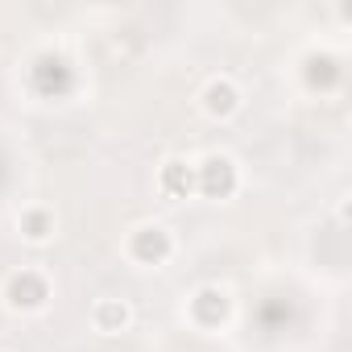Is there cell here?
<instances>
[{
	"label": "cell",
	"instance_id": "3957f363",
	"mask_svg": "<svg viewBox=\"0 0 352 352\" xmlns=\"http://www.w3.org/2000/svg\"><path fill=\"white\" fill-rule=\"evenodd\" d=\"M129 253H133V261H141V265H162V261L174 253V241H170V232H166L162 224H141V228L129 236Z\"/></svg>",
	"mask_w": 352,
	"mask_h": 352
},
{
	"label": "cell",
	"instance_id": "7a4b0ae2",
	"mask_svg": "<svg viewBox=\"0 0 352 352\" xmlns=\"http://www.w3.org/2000/svg\"><path fill=\"white\" fill-rule=\"evenodd\" d=\"M195 187L208 199H228L236 191V162L228 153H208L204 166H195Z\"/></svg>",
	"mask_w": 352,
	"mask_h": 352
},
{
	"label": "cell",
	"instance_id": "5b68a950",
	"mask_svg": "<svg viewBox=\"0 0 352 352\" xmlns=\"http://www.w3.org/2000/svg\"><path fill=\"white\" fill-rule=\"evenodd\" d=\"M133 323V307L124 298H96L91 302V327L100 336H120Z\"/></svg>",
	"mask_w": 352,
	"mask_h": 352
},
{
	"label": "cell",
	"instance_id": "277c9868",
	"mask_svg": "<svg viewBox=\"0 0 352 352\" xmlns=\"http://www.w3.org/2000/svg\"><path fill=\"white\" fill-rule=\"evenodd\" d=\"M199 108L212 116V120H228V116H236L241 112V87L232 83V79H208V87L199 91Z\"/></svg>",
	"mask_w": 352,
	"mask_h": 352
},
{
	"label": "cell",
	"instance_id": "52a82bcc",
	"mask_svg": "<svg viewBox=\"0 0 352 352\" xmlns=\"http://www.w3.org/2000/svg\"><path fill=\"white\" fill-rule=\"evenodd\" d=\"M162 191L166 195H191L195 191V166L191 162H183V157H170L166 166H162Z\"/></svg>",
	"mask_w": 352,
	"mask_h": 352
},
{
	"label": "cell",
	"instance_id": "6da1fadb",
	"mask_svg": "<svg viewBox=\"0 0 352 352\" xmlns=\"http://www.w3.org/2000/svg\"><path fill=\"white\" fill-rule=\"evenodd\" d=\"M50 298H54V290H50V278H46L42 270L21 265L17 274H9V278H5V302H9L13 311H21V315L46 311V307H50Z\"/></svg>",
	"mask_w": 352,
	"mask_h": 352
},
{
	"label": "cell",
	"instance_id": "8992f818",
	"mask_svg": "<svg viewBox=\"0 0 352 352\" xmlns=\"http://www.w3.org/2000/svg\"><path fill=\"white\" fill-rule=\"evenodd\" d=\"M54 228H58V220H54L50 208L30 204V208H21V216H17V232H21V241H30V245H46V241L54 236Z\"/></svg>",
	"mask_w": 352,
	"mask_h": 352
}]
</instances>
